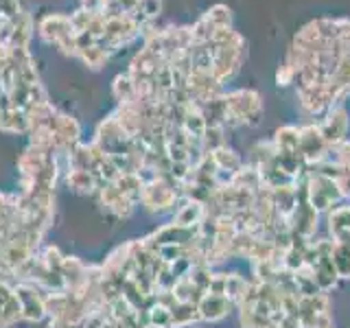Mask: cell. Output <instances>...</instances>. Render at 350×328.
Returning a JSON list of instances; mask_svg holds the SVG:
<instances>
[{
  "mask_svg": "<svg viewBox=\"0 0 350 328\" xmlns=\"http://www.w3.org/2000/svg\"><path fill=\"white\" fill-rule=\"evenodd\" d=\"M228 109H226V129H239V127H254L262 116V98L256 90H234L226 94Z\"/></svg>",
  "mask_w": 350,
  "mask_h": 328,
  "instance_id": "6da1fadb",
  "label": "cell"
},
{
  "mask_svg": "<svg viewBox=\"0 0 350 328\" xmlns=\"http://www.w3.org/2000/svg\"><path fill=\"white\" fill-rule=\"evenodd\" d=\"M306 197H309V206H313L317 213L324 210L331 213L344 200L342 193H339L337 182L317 173L306 175Z\"/></svg>",
  "mask_w": 350,
  "mask_h": 328,
  "instance_id": "7a4b0ae2",
  "label": "cell"
},
{
  "mask_svg": "<svg viewBox=\"0 0 350 328\" xmlns=\"http://www.w3.org/2000/svg\"><path fill=\"white\" fill-rule=\"evenodd\" d=\"M14 293L20 302L22 320L40 322L42 317L46 315V291L40 289L38 284L18 282V287H14Z\"/></svg>",
  "mask_w": 350,
  "mask_h": 328,
  "instance_id": "3957f363",
  "label": "cell"
},
{
  "mask_svg": "<svg viewBox=\"0 0 350 328\" xmlns=\"http://www.w3.org/2000/svg\"><path fill=\"white\" fill-rule=\"evenodd\" d=\"M298 151H300V156L302 160L309 164H317V162H322L326 158V151H328V145H326V140L322 136V131H320V125H304L300 127V142H298Z\"/></svg>",
  "mask_w": 350,
  "mask_h": 328,
  "instance_id": "277c9868",
  "label": "cell"
},
{
  "mask_svg": "<svg viewBox=\"0 0 350 328\" xmlns=\"http://www.w3.org/2000/svg\"><path fill=\"white\" fill-rule=\"evenodd\" d=\"M348 127H350V118H348V109L344 105L328 107L324 120L320 123V131L326 140V145H335L339 140H346Z\"/></svg>",
  "mask_w": 350,
  "mask_h": 328,
  "instance_id": "5b68a950",
  "label": "cell"
},
{
  "mask_svg": "<svg viewBox=\"0 0 350 328\" xmlns=\"http://www.w3.org/2000/svg\"><path fill=\"white\" fill-rule=\"evenodd\" d=\"M98 200H101L103 208L109 215H114L118 219H129L131 213H134V208L138 206V204L131 202L129 197H125L123 193H120V189L114 182L103 184L101 189H98Z\"/></svg>",
  "mask_w": 350,
  "mask_h": 328,
  "instance_id": "8992f818",
  "label": "cell"
},
{
  "mask_svg": "<svg viewBox=\"0 0 350 328\" xmlns=\"http://www.w3.org/2000/svg\"><path fill=\"white\" fill-rule=\"evenodd\" d=\"M298 101H300L302 112L309 116H322L328 112V107H331V96H328L326 83L298 87Z\"/></svg>",
  "mask_w": 350,
  "mask_h": 328,
  "instance_id": "52a82bcc",
  "label": "cell"
},
{
  "mask_svg": "<svg viewBox=\"0 0 350 328\" xmlns=\"http://www.w3.org/2000/svg\"><path fill=\"white\" fill-rule=\"evenodd\" d=\"M234 309V302L228 300L226 295H213L204 293L202 300L197 302V311H200L202 322H219Z\"/></svg>",
  "mask_w": 350,
  "mask_h": 328,
  "instance_id": "ba28073f",
  "label": "cell"
},
{
  "mask_svg": "<svg viewBox=\"0 0 350 328\" xmlns=\"http://www.w3.org/2000/svg\"><path fill=\"white\" fill-rule=\"evenodd\" d=\"M206 217V206L202 202L189 200L182 197V206L178 208V213L173 217V223H178L182 228H197Z\"/></svg>",
  "mask_w": 350,
  "mask_h": 328,
  "instance_id": "9c48e42d",
  "label": "cell"
},
{
  "mask_svg": "<svg viewBox=\"0 0 350 328\" xmlns=\"http://www.w3.org/2000/svg\"><path fill=\"white\" fill-rule=\"evenodd\" d=\"M66 182H68V186L77 193H98V189H101V182L96 180V175L83 169L70 167L68 175H66Z\"/></svg>",
  "mask_w": 350,
  "mask_h": 328,
  "instance_id": "30bf717a",
  "label": "cell"
},
{
  "mask_svg": "<svg viewBox=\"0 0 350 328\" xmlns=\"http://www.w3.org/2000/svg\"><path fill=\"white\" fill-rule=\"evenodd\" d=\"M335 247H333V265L337 269L339 278H350V234L342 238H333Z\"/></svg>",
  "mask_w": 350,
  "mask_h": 328,
  "instance_id": "8fae6325",
  "label": "cell"
},
{
  "mask_svg": "<svg viewBox=\"0 0 350 328\" xmlns=\"http://www.w3.org/2000/svg\"><path fill=\"white\" fill-rule=\"evenodd\" d=\"M200 322V311L195 302H175L171 306V324L173 328H186Z\"/></svg>",
  "mask_w": 350,
  "mask_h": 328,
  "instance_id": "7c38bea8",
  "label": "cell"
},
{
  "mask_svg": "<svg viewBox=\"0 0 350 328\" xmlns=\"http://www.w3.org/2000/svg\"><path fill=\"white\" fill-rule=\"evenodd\" d=\"M211 156H213V160L217 164V169L221 173H226V175H234L241 167H243V160H241V156L234 149H230L228 145L211 151Z\"/></svg>",
  "mask_w": 350,
  "mask_h": 328,
  "instance_id": "4fadbf2b",
  "label": "cell"
},
{
  "mask_svg": "<svg viewBox=\"0 0 350 328\" xmlns=\"http://www.w3.org/2000/svg\"><path fill=\"white\" fill-rule=\"evenodd\" d=\"M328 232H331V238L350 234V206H337L328 213Z\"/></svg>",
  "mask_w": 350,
  "mask_h": 328,
  "instance_id": "5bb4252c",
  "label": "cell"
},
{
  "mask_svg": "<svg viewBox=\"0 0 350 328\" xmlns=\"http://www.w3.org/2000/svg\"><path fill=\"white\" fill-rule=\"evenodd\" d=\"M276 151H298V142H300V127L293 125H284L276 129V134L271 138Z\"/></svg>",
  "mask_w": 350,
  "mask_h": 328,
  "instance_id": "9a60e30c",
  "label": "cell"
},
{
  "mask_svg": "<svg viewBox=\"0 0 350 328\" xmlns=\"http://www.w3.org/2000/svg\"><path fill=\"white\" fill-rule=\"evenodd\" d=\"M273 158H276V147H273L271 140H260L250 149V164L256 169L265 167V164L271 162Z\"/></svg>",
  "mask_w": 350,
  "mask_h": 328,
  "instance_id": "2e32d148",
  "label": "cell"
},
{
  "mask_svg": "<svg viewBox=\"0 0 350 328\" xmlns=\"http://www.w3.org/2000/svg\"><path fill=\"white\" fill-rule=\"evenodd\" d=\"M239 313H241V326L243 328H269L273 324L269 315H262L252 309V306H239Z\"/></svg>",
  "mask_w": 350,
  "mask_h": 328,
  "instance_id": "e0dca14e",
  "label": "cell"
},
{
  "mask_svg": "<svg viewBox=\"0 0 350 328\" xmlns=\"http://www.w3.org/2000/svg\"><path fill=\"white\" fill-rule=\"evenodd\" d=\"M326 162H333V164H350V140H339L335 145H328V151H326Z\"/></svg>",
  "mask_w": 350,
  "mask_h": 328,
  "instance_id": "ac0fdd59",
  "label": "cell"
},
{
  "mask_svg": "<svg viewBox=\"0 0 350 328\" xmlns=\"http://www.w3.org/2000/svg\"><path fill=\"white\" fill-rule=\"evenodd\" d=\"M147 322L151 326H160V328H173L171 324V309L169 306H164L156 300V304L147 309Z\"/></svg>",
  "mask_w": 350,
  "mask_h": 328,
  "instance_id": "d6986e66",
  "label": "cell"
},
{
  "mask_svg": "<svg viewBox=\"0 0 350 328\" xmlns=\"http://www.w3.org/2000/svg\"><path fill=\"white\" fill-rule=\"evenodd\" d=\"M247 282L241 273H228V278H226V298L228 300H232L234 306L239 304L241 300V295H243L245 287H247Z\"/></svg>",
  "mask_w": 350,
  "mask_h": 328,
  "instance_id": "ffe728a7",
  "label": "cell"
},
{
  "mask_svg": "<svg viewBox=\"0 0 350 328\" xmlns=\"http://www.w3.org/2000/svg\"><path fill=\"white\" fill-rule=\"evenodd\" d=\"M204 18L211 22L215 29H221V27H232V14L226 5H215L213 9H208Z\"/></svg>",
  "mask_w": 350,
  "mask_h": 328,
  "instance_id": "44dd1931",
  "label": "cell"
},
{
  "mask_svg": "<svg viewBox=\"0 0 350 328\" xmlns=\"http://www.w3.org/2000/svg\"><path fill=\"white\" fill-rule=\"evenodd\" d=\"M335 182H337L339 193H342L344 200H350V164H346V167L339 169Z\"/></svg>",
  "mask_w": 350,
  "mask_h": 328,
  "instance_id": "7402d4cb",
  "label": "cell"
},
{
  "mask_svg": "<svg viewBox=\"0 0 350 328\" xmlns=\"http://www.w3.org/2000/svg\"><path fill=\"white\" fill-rule=\"evenodd\" d=\"M295 81V72L289 68L287 64H282L280 68L276 70V83L280 85V87H287V85H291Z\"/></svg>",
  "mask_w": 350,
  "mask_h": 328,
  "instance_id": "603a6c76",
  "label": "cell"
},
{
  "mask_svg": "<svg viewBox=\"0 0 350 328\" xmlns=\"http://www.w3.org/2000/svg\"><path fill=\"white\" fill-rule=\"evenodd\" d=\"M226 278H228V273H213V280H211V287H208V293L226 295Z\"/></svg>",
  "mask_w": 350,
  "mask_h": 328,
  "instance_id": "cb8c5ba5",
  "label": "cell"
},
{
  "mask_svg": "<svg viewBox=\"0 0 350 328\" xmlns=\"http://www.w3.org/2000/svg\"><path fill=\"white\" fill-rule=\"evenodd\" d=\"M145 328H160V326H151V324H147Z\"/></svg>",
  "mask_w": 350,
  "mask_h": 328,
  "instance_id": "d4e9b609",
  "label": "cell"
}]
</instances>
